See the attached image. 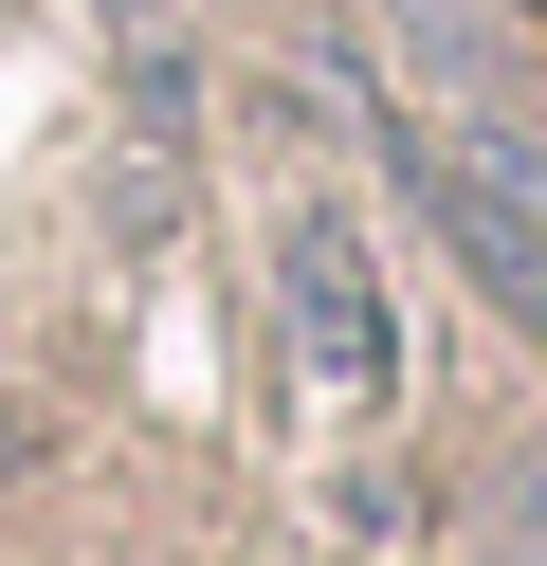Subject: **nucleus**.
I'll list each match as a JSON object with an SVG mask.
<instances>
[{
	"label": "nucleus",
	"instance_id": "3",
	"mask_svg": "<svg viewBox=\"0 0 547 566\" xmlns=\"http://www.w3.org/2000/svg\"><path fill=\"white\" fill-rule=\"evenodd\" d=\"M383 19H401L420 74H456V92H493L511 128H547V38L511 19V0H383Z\"/></svg>",
	"mask_w": 547,
	"mask_h": 566
},
{
	"label": "nucleus",
	"instance_id": "2",
	"mask_svg": "<svg viewBox=\"0 0 547 566\" xmlns=\"http://www.w3.org/2000/svg\"><path fill=\"white\" fill-rule=\"evenodd\" d=\"M383 165H401V201L438 220V256L474 274V293L511 311V329H547V184H529V128H383Z\"/></svg>",
	"mask_w": 547,
	"mask_h": 566
},
{
	"label": "nucleus",
	"instance_id": "4",
	"mask_svg": "<svg viewBox=\"0 0 547 566\" xmlns=\"http://www.w3.org/2000/svg\"><path fill=\"white\" fill-rule=\"evenodd\" d=\"M474 566H529V548H474Z\"/></svg>",
	"mask_w": 547,
	"mask_h": 566
},
{
	"label": "nucleus",
	"instance_id": "1",
	"mask_svg": "<svg viewBox=\"0 0 547 566\" xmlns=\"http://www.w3.org/2000/svg\"><path fill=\"white\" fill-rule=\"evenodd\" d=\"M274 347H292V402L311 439H383L401 420V293H383V238L365 220H274Z\"/></svg>",
	"mask_w": 547,
	"mask_h": 566
}]
</instances>
